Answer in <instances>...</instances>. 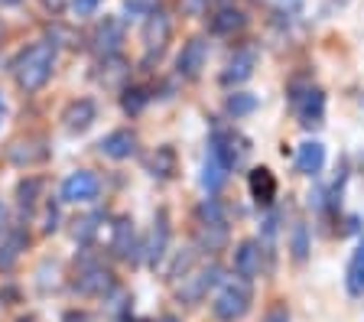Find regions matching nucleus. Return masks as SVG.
Wrapping results in <instances>:
<instances>
[{
	"label": "nucleus",
	"mask_w": 364,
	"mask_h": 322,
	"mask_svg": "<svg viewBox=\"0 0 364 322\" xmlns=\"http://www.w3.org/2000/svg\"><path fill=\"white\" fill-rule=\"evenodd\" d=\"M166 247H169V215L159 212L156 222H153V231H150V241H146V264L156 267L163 257H166Z\"/></svg>",
	"instance_id": "14"
},
{
	"label": "nucleus",
	"mask_w": 364,
	"mask_h": 322,
	"mask_svg": "<svg viewBox=\"0 0 364 322\" xmlns=\"http://www.w3.org/2000/svg\"><path fill=\"white\" fill-rule=\"evenodd\" d=\"M101 192V179L91 173V169H75L68 173L65 183H62V202H72V205H85V202H95Z\"/></svg>",
	"instance_id": "3"
},
{
	"label": "nucleus",
	"mask_w": 364,
	"mask_h": 322,
	"mask_svg": "<svg viewBox=\"0 0 364 322\" xmlns=\"http://www.w3.org/2000/svg\"><path fill=\"white\" fill-rule=\"evenodd\" d=\"M55 222H59V212H55V205H49V212H46V231H55Z\"/></svg>",
	"instance_id": "34"
},
{
	"label": "nucleus",
	"mask_w": 364,
	"mask_h": 322,
	"mask_svg": "<svg viewBox=\"0 0 364 322\" xmlns=\"http://www.w3.org/2000/svg\"><path fill=\"white\" fill-rule=\"evenodd\" d=\"M247 309H250V280H241V277H237V280H228L212 303L215 319H221V322L244 319Z\"/></svg>",
	"instance_id": "2"
},
{
	"label": "nucleus",
	"mask_w": 364,
	"mask_h": 322,
	"mask_svg": "<svg viewBox=\"0 0 364 322\" xmlns=\"http://www.w3.org/2000/svg\"><path fill=\"white\" fill-rule=\"evenodd\" d=\"M98 146H101V154H105L107 160H130V156L136 154V134L127 131V127H121V131L107 134Z\"/></svg>",
	"instance_id": "13"
},
{
	"label": "nucleus",
	"mask_w": 364,
	"mask_h": 322,
	"mask_svg": "<svg viewBox=\"0 0 364 322\" xmlns=\"http://www.w3.org/2000/svg\"><path fill=\"white\" fill-rule=\"evenodd\" d=\"M111 286H114V280L105 267H88L75 280V293H82V296H105Z\"/></svg>",
	"instance_id": "16"
},
{
	"label": "nucleus",
	"mask_w": 364,
	"mask_h": 322,
	"mask_svg": "<svg viewBox=\"0 0 364 322\" xmlns=\"http://www.w3.org/2000/svg\"><path fill=\"white\" fill-rule=\"evenodd\" d=\"M26 231L23 228H4V241H0V267L7 270L16 264V257H20L23 251H26Z\"/></svg>",
	"instance_id": "17"
},
{
	"label": "nucleus",
	"mask_w": 364,
	"mask_h": 322,
	"mask_svg": "<svg viewBox=\"0 0 364 322\" xmlns=\"http://www.w3.org/2000/svg\"><path fill=\"white\" fill-rule=\"evenodd\" d=\"M101 215H85V218H75V228H72V238L75 241H91L95 231H98Z\"/></svg>",
	"instance_id": "27"
},
{
	"label": "nucleus",
	"mask_w": 364,
	"mask_h": 322,
	"mask_svg": "<svg viewBox=\"0 0 364 322\" xmlns=\"http://www.w3.org/2000/svg\"><path fill=\"white\" fill-rule=\"evenodd\" d=\"M228 114L231 117H247L250 111H254V107H257V98H254V95H247V92H237V95H231V98H228Z\"/></svg>",
	"instance_id": "25"
},
{
	"label": "nucleus",
	"mask_w": 364,
	"mask_h": 322,
	"mask_svg": "<svg viewBox=\"0 0 364 322\" xmlns=\"http://www.w3.org/2000/svg\"><path fill=\"white\" fill-rule=\"evenodd\" d=\"M260 261H264V247L260 241H241L235 247V274L241 280H254L260 274Z\"/></svg>",
	"instance_id": "11"
},
{
	"label": "nucleus",
	"mask_w": 364,
	"mask_h": 322,
	"mask_svg": "<svg viewBox=\"0 0 364 322\" xmlns=\"http://www.w3.org/2000/svg\"><path fill=\"white\" fill-rule=\"evenodd\" d=\"M43 137H26V140H16L14 146H10V163H16V166H33V163H43L46 160V146H39V150H33V146L39 144Z\"/></svg>",
	"instance_id": "20"
},
{
	"label": "nucleus",
	"mask_w": 364,
	"mask_h": 322,
	"mask_svg": "<svg viewBox=\"0 0 364 322\" xmlns=\"http://www.w3.org/2000/svg\"><path fill=\"white\" fill-rule=\"evenodd\" d=\"M293 107H296V117H299V124H303L306 131L318 127V124L326 121V95L318 92V88H306L303 95H296Z\"/></svg>",
	"instance_id": "6"
},
{
	"label": "nucleus",
	"mask_w": 364,
	"mask_h": 322,
	"mask_svg": "<svg viewBox=\"0 0 364 322\" xmlns=\"http://www.w3.org/2000/svg\"><path fill=\"white\" fill-rule=\"evenodd\" d=\"M144 104H146V92H140V88H134V92L124 95V111H127V114H136Z\"/></svg>",
	"instance_id": "29"
},
{
	"label": "nucleus",
	"mask_w": 364,
	"mask_h": 322,
	"mask_svg": "<svg viewBox=\"0 0 364 322\" xmlns=\"http://www.w3.org/2000/svg\"><path fill=\"white\" fill-rule=\"evenodd\" d=\"M114 254H117V257H124V261H134V254H136L134 218H127V215L114 225Z\"/></svg>",
	"instance_id": "19"
},
{
	"label": "nucleus",
	"mask_w": 364,
	"mask_h": 322,
	"mask_svg": "<svg viewBox=\"0 0 364 322\" xmlns=\"http://www.w3.org/2000/svg\"><path fill=\"white\" fill-rule=\"evenodd\" d=\"M225 241H228V225L198 222V245L205 251H218V247H225Z\"/></svg>",
	"instance_id": "23"
},
{
	"label": "nucleus",
	"mask_w": 364,
	"mask_h": 322,
	"mask_svg": "<svg viewBox=\"0 0 364 322\" xmlns=\"http://www.w3.org/2000/svg\"><path fill=\"white\" fill-rule=\"evenodd\" d=\"M43 189V179H26V183H20V189H16V195H20V205L23 208H30L33 202V195H36V192Z\"/></svg>",
	"instance_id": "28"
},
{
	"label": "nucleus",
	"mask_w": 364,
	"mask_h": 322,
	"mask_svg": "<svg viewBox=\"0 0 364 322\" xmlns=\"http://www.w3.org/2000/svg\"><path fill=\"white\" fill-rule=\"evenodd\" d=\"M176 173V154H173V146H159L156 156H153V176H173Z\"/></svg>",
	"instance_id": "26"
},
{
	"label": "nucleus",
	"mask_w": 364,
	"mask_h": 322,
	"mask_svg": "<svg viewBox=\"0 0 364 322\" xmlns=\"http://www.w3.org/2000/svg\"><path fill=\"white\" fill-rule=\"evenodd\" d=\"M159 322H179V319H176V316H163V319H159Z\"/></svg>",
	"instance_id": "39"
},
{
	"label": "nucleus",
	"mask_w": 364,
	"mask_h": 322,
	"mask_svg": "<svg viewBox=\"0 0 364 322\" xmlns=\"http://www.w3.org/2000/svg\"><path fill=\"white\" fill-rule=\"evenodd\" d=\"M55 69V46L53 43H33L30 49H23L20 59L14 62L16 85L23 92H39Z\"/></svg>",
	"instance_id": "1"
},
{
	"label": "nucleus",
	"mask_w": 364,
	"mask_h": 322,
	"mask_svg": "<svg viewBox=\"0 0 364 322\" xmlns=\"http://www.w3.org/2000/svg\"><path fill=\"white\" fill-rule=\"evenodd\" d=\"M264 322H289L287 306H283V303H277V306H270V309H267V316H264Z\"/></svg>",
	"instance_id": "33"
},
{
	"label": "nucleus",
	"mask_w": 364,
	"mask_h": 322,
	"mask_svg": "<svg viewBox=\"0 0 364 322\" xmlns=\"http://www.w3.org/2000/svg\"><path fill=\"white\" fill-rule=\"evenodd\" d=\"M345 286H348L351 296H364V238L358 241L355 254L348 261V270H345Z\"/></svg>",
	"instance_id": "21"
},
{
	"label": "nucleus",
	"mask_w": 364,
	"mask_h": 322,
	"mask_svg": "<svg viewBox=\"0 0 364 322\" xmlns=\"http://www.w3.org/2000/svg\"><path fill=\"white\" fill-rule=\"evenodd\" d=\"M179 4H182V14L189 16H202L208 10V0H179Z\"/></svg>",
	"instance_id": "30"
},
{
	"label": "nucleus",
	"mask_w": 364,
	"mask_h": 322,
	"mask_svg": "<svg viewBox=\"0 0 364 322\" xmlns=\"http://www.w3.org/2000/svg\"><path fill=\"white\" fill-rule=\"evenodd\" d=\"M231 163H228L225 156V146H221L218 134H215L212 140H208V156H205V166H202V186L208 192H218L221 186L228 183V173H231Z\"/></svg>",
	"instance_id": "4"
},
{
	"label": "nucleus",
	"mask_w": 364,
	"mask_h": 322,
	"mask_svg": "<svg viewBox=\"0 0 364 322\" xmlns=\"http://www.w3.org/2000/svg\"><path fill=\"white\" fill-rule=\"evenodd\" d=\"M218 274L221 270L215 267V264H205V267H198V270H189V274L182 277L179 299L182 303H202V299L208 296V290L218 284Z\"/></svg>",
	"instance_id": "5"
},
{
	"label": "nucleus",
	"mask_w": 364,
	"mask_h": 322,
	"mask_svg": "<svg viewBox=\"0 0 364 322\" xmlns=\"http://www.w3.org/2000/svg\"><path fill=\"white\" fill-rule=\"evenodd\" d=\"M156 4H159V0H127V10H130V14H136V16H140V14H150V10H156Z\"/></svg>",
	"instance_id": "31"
},
{
	"label": "nucleus",
	"mask_w": 364,
	"mask_h": 322,
	"mask_svg": "<svg viewBox=\"0 0 364 322\" xmlns=\"http://www.w3.org/2000/svg\"><path fill=\"white\" fill-rule=\"evenodd\" d=\"M101 0H72V10H75V16H91L95 10H98Z\"/></svg>",
	"instance_id": "32"
},
{
	"label": "nucleus",
	"mask_w": 364,
	"mask_h": 322,
	"mask_svg": "<svg viewBox=\"0 0 364 322\" xmlns=\"http://www.w3.org/2000/svg\"><path fill=\"white\" fill-rule=\"evenodd\" d=\"M257 69V49L247 46V49H237L228 62V69L221 72V85H244Z\"/></svg>",
	"instance_id": "9"
},
{
	"label": "nucleus",
	"mask_w": 364,
	"mask_h": 322,
	"mask_svg": "<svg viewBox=\"0 0 364 322\" xmlns=\"http://www.w3.org/2000/svg\"><path fill=\"white\" fill-rule=\"evenodd\" d=\"M289 251H293V261L303 264L309 257V228L303 222H296L293 231H289Z\"/></svg>",
	"instance_id": "24"
},
{
	"label": "nucleus",
	"mask_w": 364,
	"mask_h": 322,
	"mask_svg": "<svg viewBox=\"0 0 364 322\" xmlns=\"http://www.w3.org/2000/svg\"><path fill=\"white\" fill-rule=\"evenodd\" d=\"M91 43H95V53H98V55H114V53H121L124 23L117 20V16H105V20L98 23V30H95V36H91Z\"/></svg>",
	"instance_id": "8"
},
{
	"label": "nucleus",
	"mask_w": 364,
	"mask_h": 322,
	"mask_svg": "<svg viewBox=\"0 0 364 322\" xmlns=\"http://www.w3.org/2000/svg\"><path fill=\"white\" fill-rule=\"evenodd\" d=\"M43 4H46L49 10H62V7H65V0H43Z\"/></svg>",
	"instance_id": "35"
},
{
	"label": "nucleus",
	"mask_w": 364,
	"mask_h": 322,
	"mask_svg": "<svg viewBox=\"0 0 364 322\" xmlns=\"http://www.w3.org/2000/svg\"><path fill=\"white\" fill-rule=\"evenodd\" d=\"M4 114H7V101H4V92H0V121H4Z\"/></svg>",
	"instance_id": "37"
},
{
	"label": "nucleus",
	"mask_w": 364,
	"mask_h": 322,
	"mask_svg": "<svg viewBox=\"0 0 364 322\" xmlns=\"http://www.w3.org/2000/svg\"><path fill=\"white\" fill-rule=\"evenodd\" d=\"M7 228V208H4V202H0V231Z\"/></svg>",
	"instance_id": "36"
},
{
	"label": "nucleus",
	"mask_w": 364,
	"mask_h": 322,
	"mask_svg": "<svg viewBox=\"0 0 364 322\" xmlns=\"http://www.w3.org/2000/svg\"><path fill=\"white\" fill-rule=\"evenodd\" d=\"M20 0H0V7H16Z\"/></svg>",
	"instance_id": "38"
},
{
	"label": "nucleus",
	"mask_w": 364,
	"mask_h": 322,
	"mask_svg": "<svg viewBox=\"0 0 364 322\" xmlns=\"http://www.w3.org/2000/svg\"><path fill=\"white\" fill-rule=\"evenodd\" d=\"M322 166H326V146L318 144V140L299 144V150H296V173L316 176V173H322Z\"/></svg>",
	"instance_id": "15"
},
{
	"label": "nucleus",
	"mask_w": 364,
	"mask_h": 322,
	"mask_svg": "<svg viewBox=\"0 0 364 322\" xmlns=\"http://www.w3.org/2000/svg\"><path fill=\"white\" fill-rule=\"evenodd\" d=\"M169 33H173V23H169V16L163 14V10H150L146 14V23H144V46L146 53H163L169 43Z\"/></svg>",
	"instance_id": "7"
},
{
	"label": "nucleus",
	"mask_w": 364,
	"mask_h": 322,
	"mask_svg": "<svg viewBox=\"0 0 364 322\" xmlns=\"http://www.w3.org/2000/svg\"><path fill=\"white\" fill-rule=\"evenodd\" d=\"M205 59H208V43H205L202 36L189 39L179 53V62H176V65H179V75L182 78H198L202 69H205Z\"/></svg>",
	"instance_id": "10"
},
{
	"label": "nucleus",
	"mask_w": 364,
	"mask_h": 322,
	"mask_svg": "<svg viewBox=\"0 0 364 322\" xmlns=\"http://www.w3.org/2000/svg\"><path fill=\"white\" fill-rule=\"evenodd\" d=\"M95 117H98V107H95V101H91V98H78V101H72V104L65 107L62 124H65L68 134H85L91 124H95Z\"/></svg>",
	"instance_id": "12"
},
{
	"label": "nucleus",
	"mask_w": 364,
	"mask_h": 322,
	"mask_svg": "<svg viewBox=\"0 0 364 322\" xmlns=\"http://www.w3.org/2000/svg\"><path fill=\"white\" fill-rule=\"evenodd\" d=\"M250 195H254L260 205H270V202L277 199V176H273L267 166L250 173Z\"/></svg>",
	"instance_id": "18"
},
{
	"label": "nucleus",
	"mask_w": 364,
	"mask_h": 322,
	"mask_svg": "<svg viewBox=\"0 0 364 322\" xmlns=\"http://www.w3.org/2000/svg\"><path fill=\"white\" fill-rule=\"evenodd\" d=\"M244 14L241 10H235V7H221L218 14L212 16V33H218V36H231V33H237V30H244Z\"/></svg>",
	"instance_id": "22"
}]
</instances>
